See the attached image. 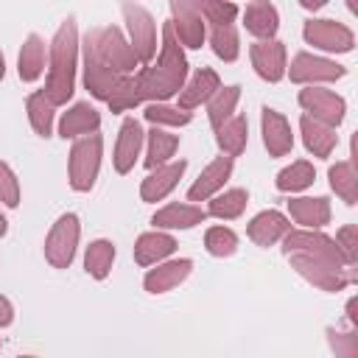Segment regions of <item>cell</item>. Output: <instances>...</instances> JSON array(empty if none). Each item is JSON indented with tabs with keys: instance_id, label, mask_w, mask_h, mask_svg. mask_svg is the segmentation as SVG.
<instances>
[{
	"instance_id": "cell-1",
	"label": "cell",
	"mask_w": 358,
	"mask_h": 358,
	"mask_svg": "<svg viewBox=\"0 0 358 358\" xmlns=\"http://www.w3.org/2000/svg\"><path fill=\"white\" fill-rule=\"evenodd\" d=\"M185 78H187V59L182 53V45L173 36L171 22H165L162 25V50H159L157 64L143 67L140 73L131 76L134 103H143V101L162 103L185 87Z\"/></svg>"
},
{
	"instance_id": "cell-2",
	"label": "cell",
	"mask_w": 358,
	"mask_h": 358,
	"mask_svg": "<svg viewBox=\"0 0 358 358\" xmlns=\"http://www.w3.org/2000/svg\"><path fill=\"white\" fill-rule=\"evenodd\" d=\"M76 62H78V28L76 17H67L53 42H50V70H48V87L42 90L53 106L67 103V98L76 90Z\"/></svg>"
},
{
	"instance_id": "cell-3",
	"label": "cell",
	"mask_w": 358,
	"mask_h": 358,
	"mask_svg": "<svg viewBox=\"0 0 358 358\" xmlns=\"http://www.w3.org/2000/svg\"><path fill=\"white\" fill-rule=\"evenodd\" d=\"M84 45H87L109 70H115L120 78L134 76V67L140 64L137 56H134V50H131V45H129V39L123 36V31H120L117 25H103V28L87 31Z\"/></svg>"
},
{
	"instance_id": "cell-4",
	"label": "cell",
	"mask_w": 358,
	"mask_h": 358,
	"mask_svg": "<svg viewBox=\"0 0 358 358\" xmlns=\"http://www.w3.org/2000/svg\"><path fill=\"white\" fill-rule=\"evenodd\" d=\"M101 151L103 140L101 134H84L81 140L73 143L70 148V187L84 193L95 185L98 168H101Z\"/></svg>"
},
{
	"instance_id": "cell-5",
	"label": "cell",
	"mask_w": 358,
	"mask_h": 358,
	"mask_svg": "<svg viewBox=\"0 0 358 358\" xmlns=\"http://www.w3.org/2000/svg\"><path fill=\"white\" fill-rule=\"evenodd\" d=\"M78 235H81V224L76 213H64L59 215V221L50 227L48 238H45V257L53 268H67L76 257V246H78Z\"/></svg>"
},
{
	"instance_id": "cell-6",
	"label": "cell",
	"mask_w": 358,
	"mask_h": 358,
	"mask_svg": "<svg viewBox=\"0 0 358 358\" xmlns=\"http://www.w3.org/2000/svg\"><path fill=\"white\" fill-rule=\"evenodd\" d=\"M126 28H129V45L137 56V62H151L157 53V25L154 17L148 14V8L137 6V3H123L120 6Z\"/></svg>"
},
{
	"instance_id": "cell-7",
	"label": "cell",
	"mask_w": 358,
	"mask_h": 358,
	"mask_svg": "<svg viewBox=\"0 0 358 358\" xmlns=\"http://www.w3.org/2000/svg\"><path fill=\"white\" fill-rule=\"evenodd\" d=\"M299 106L305 109L308 117L336 129L341 120H344V112H347V101L341 95H336L333 90H324V87H305L299 90Z\"/></svg>"
},
{
	"instance_id": "cell-8",
	"label": "cell",
	"mask_w": 358,
	"mask_h": 358,
	"mask_svg": "<svg viewBox=\"0 0 358 358\" xmlns=\"http://www.w3.org/2000/svg\"><path fill=\"white\" fill-rule=\"evenodd\" d=\"M302 34H305L308 45L330 50V53H347L355 45L352 31L344 22H338V20H308Z\"/></svg>"
},
{
	"instance_id": "cell-9",
	"label": "cell",
	"mask_w": 358,
	"mask_h": 358,
	"mask_svg": "<svg viewBox=\"0 0 358 358\" xmlns=\"http://www.w3.org/2000/svg\"><path fill=\"white\" fill-rule=\"evenodd\" d=\"M291 266L308 280L313 282L316 288L322 291H341L347 282H350V274L344 266H333L327 260H319V257H308V255H288Z\"/></svg>"
},
{
	"instance_id": "cell-10",
	"label": "cell",
	"mask_w": 358,
	"mask_h": 358,
	"mask_svg": "<svg viewBox=\"0 0 358 358\" xmlns=\"http://www.w3.org/2000/svg\"><path fill=\"white\" fill-rule=\"evenodd\" d=\"M171 28L176 42H182L185 48H201L204 34H207V22L199 11V3H187V0H173L171 3Z\"/></svg>"
},
{
	"instance_id": "cell-11",
	"label": "cell",
	"mask_w": 358,
	"mask_h": 358,
	"mask_svg": "<svg viewBox=\"0 0 358 358\" xmlns=\"http://www.w3.org/2000/svg\"><path fill=\"white\" fill-rule=\"evenodd\" d=\"M285 255H308V257H319V260H327L333 266H344V257L336 246L333 238L322 235V232H310V229H302V232H288L285 235Z\"/></svg>"
},
{
	"instance_id": "cell-12",
	"label": "cell",
	"mask_w": 358,
	"mask_h": 358,
	"mask_svg": "<svg viewBox=\"0 0 358 358\" xmlns=\"http://www.w3.org/2000/svg\"><path fill=\"white\" fill-rule=\"evenodd\" d=\"M347 70L330 59H322V56H313V53H296L291 67H288V76L291 81L296 84H319V81H336L341 78Z\"/></svg>"
},
{
	"instance_id": "cell-13",
	"label": "cell",
	"mask_w": 358,
	"mask_h": 358,
	"mask_svg": "<svg viewBox=\"0 0 358 358\" xmlns=\"http://www.w3.org/2000/svg\"><path fill=\"white\" fill-rule=\"evenodd\" d=\"M249 56H252V67L257 70L260 78L274 84L285 76V45L282 42H277V39L255 42L249 48Z\"/></svg>"
},
{
	"instance_id": "cell-14",
	"label": "cell",
	"mask_w": 358,
	"mask_h": 358,
	"mask_svg": "<svg viewBox=\"0 0 358 358\" xmlns=\"http://www.w3.org/2000/svg\"><path fill=\"white\" fill-rule=\"evenodd\" d=\"M143 148V126L137 117H126L120 123V134H117V145H115V171L117 173H129L140 157Z\"/></svg>"
},
{
	"instance_id": "cell-15",
	"label": "cell",
	"mask_w": 358,
	"mask_h": 358,
	"mask_svg": "<svg viewBox=\"0 0 358 358\" xmlns=\"http://www.w3.org/2000/svg\"><path fill=\"white\" fill-rule=\"evenodd\" d=\"M218 90H221L218 73L210 70V67H199V70L193 73V78L179 90V109H182V112H190V109L201 106L204 101H210Z\"/></svg>"
},
{
	"instance_id": "cell-16",
	"label": "cell",
	"mask_w": 358,
	"mask_h": 358,
	"mask_svg": "<svg viewBox=\"0 0 358 358\" xmlns=\"http://www.w3.org/2000/svg\"><path fill=\"white\" fill-rule=\"evenodd\" d=\"M260 123H263V145L268 148V154L271 157H285L294 148V134H291L288 120L277 109L266 106Z\"/></svg>"
},
{
	"instance_id": "cell-17",
	"label": "cell",
	"mask_w": 358,
	"mask_h": 358,
	"mask_svg": "<svg viewBox=\"0 0 358 358\" xmlns=\"http://www.w3.org/2000/svg\"><path fill=\"white\" fill-rule=\"evenodd\" d=\"M229 173H232V157H218V159H213V162L199 173V179L190 185L187 199H190V201H204V199L215 196V193L224 187V182L229 179Z\"/></svg>"
},
{
	"instance_id": "cell-18",
	"label": "cell",
	"mask_w": 358,
	"mask_h": 358,
	"mask_svg": "<svg viewBox=\"0 0 358 358\" xmlns=\"http://www.w3.org/2000/svg\"><path fill=\"white\" fill-rule=\"evenodd\" d=\"M185 168H187V162H185V159H179V162H168V165L154 168V171H151V173L143 179V187H140L143 201H159V199H165V196H168V193L176 187V182L182 179Z\"/></svg>"
},
{
	"instance_id": "cell-19",
	"label": "cell",
	"mask_w": 358,
	"mask_h": 358,
	"mask_svg": "<svg viewBox=\"0 0 358 358\" xmlns=\"http://www.w3.org/2000/svg\"><path fill=\"white\" fill-rule=\"evenodd\" d=\"M101 126V115L95 106H90L87 101H78L73 103L64 115H62V123H59V134L67 140V137H84V134H95V129Z\"/></svg>"
},
{
	"instance_id": "cell-20",
	"label": "cell",
	"mask_w": 358,
	"mask_h": 358,
	"mask_svg": "<svg viewBox=\"0 0 358 358\" xmlns=\"http://www.w3.org/2000/svg\"><path fill=\"white\" fill-rule=\"evenodd\" d=\"M291 232V224L282 213L277 210H263L257 213L252 221H249V238L257 243V246H271L277 243L280 238H285Z\"/></svg>"
},
{
	"instance_id": "cell-21",
	"label": "cell",
	"mask_w": 358,
	"mask_h": 358,
	"mask_svg": "<svg viewBox=\"0 0 358 358\" xmlns=\"http://www.w3.org/2000/svg\"><path fill=\"white\" fill-rule=\"evenodd\" d=\"M190 268H193V260H190V257H179V260L162 263V266H157V268H151V271L145 274L143 285H145L148 294H165V291L176 288V285L190 274Z\"/></svg>"
},
{
	"instance_id": "cell-22",
	"label": "cell",
	"mask_w": 358,
	"mask_h": 358,
	"mask_svg": "<svg viewBox=\"0 0 358 358\" xmlns=\"http://www.w3.org/2000/svg\"><path fill=\"white\" fill-rule=\"evenodd\" d=\"M288 213L296 224H302L305 229H319L330 221V201L324 196H316V199H291L288 201Z\"/></svg>"
},
{
	"instance_id": "cell-23",
	"label": "cell",
	"mask_w": 358,
	"mask_h": 358,
	"mask_svg": "<svg viewBox=\"0 0 358 358\" xmlns=\"http://www.w3.org/2000/svg\"><path fill=\"white\" fill-rule=\"evenodd\" d=\"M243 25H246L249 34L260 36V42L263 39H271L277 34V28H280L277 8L271 3H266V0H255V3H249L243 8Z\"/></svg>"
},
{
	"instance_id": "cell-24",
	"label": "cell",
	"mask_w": 358,
	"mask_h": 358,
	"mask_svg": "<svg viewBox=\"0 0 358 358\" xmlns=\"http://www.w3.org/2000/svg\"><path fill=\"white\" fill-rule=\"evenodd\" d=\"M204 218H207V210H201L196 204H168L154 213L151 224L162 227V229H190V227L201 224Z\"/></svg>"
},
{
	"instance_id": "cell-25",
	"label": "cell",
	"mask_w": 358,
	"mask_h": 358,
	"mask_svg": "<svg viewBox=\"0 0 358 358\" xmlns=\"http://www.w3.org/2000/svg\"><path fill=\"white\" fill-rule=\"evenodd\" d=\"M299 129H302L305 148H308L313 157H322V159H324V157L333 154V148H336V143H338L336 129H330V126H324V123H319V120H313V117H308V115H302Z\"/></svg>"
},
{
	"instance_id": "cell-26",
	"label": "cell",
	"mask_w": 358,
	"mask_h": 358,
	"mask_svg": "<svg viewBox=\"0 0 358 358\" xmlns=\"http://www.w3.org/2000/svg\"><path fill=\"white\" fill-rule=\"evenodd\" d=\"M173 249H176V241L168 232H145L134 243V260L140 266H154L168 255H173Z\"/></svg>"
},
{
	"instance_id": "cell-27",
	"label": "cell",
	"mask_w": 358,
	"mask_h": 358,
	"mask_svg": "<svg viewBox=\"0 0 358 358\" xmlns=\"http://www.w3.org/2000/svg\"><path fill=\"white\" fill-rule=\"evenodd\" d=\"M45 70V42L39 34H28L22 48H20V59H17V73L22 81H36Z\"/></svg>"
},
{
	"instance_id": "cell-28",
	"label": "cell",
	"mask_w": 358,
	"mask_h": 358,
	"mask_svg": "<svg viewBox=\"0 0 358 358\" xmlns=\"http://www.w3.org/2000/svg\"><path fill=\"white\" fill-rule=\"evenodd\" d=\"M215 140H218V148L227 154V157H238L243 148H246V140H249V120L246 115H232L224 126L215 129Z\"/></svg>"
},
{
	"instance_id": "cell-29",
	"label": "cell",
	"mask_w": 358,
	"mask_h": 358,
	"mask_svg": "<svg viewBox=\"0 0 358 358\" xmlns=\"http://www.w3.org/2000/svg\"><path fill=\"white\" fill-rule=\"evenodd\" d=\"M210 25V42H213V50L218 59L224 62H235L238 59V34H235V22L232 20H213L207 22Z\"/></svg>"
},
{
	"instance_id": "cell-30",
	"label": "cell",
	"mask_w": 358,
	"mask_h": 358,
	"mask_svg": "<svg viewBox=\"0 0 358 358\" xmlns=\"http://www.w3.org/2000/svg\"><path fill=\"white\" fill-rule=\"evenodd\" d=\"M176 145H179V134H171V131L154 126V129L148 131V154H145V165H148L151 171L159 168V165H168V159L173 157Z\"/></svg>"
},
{
	"instance_id": "cell-31",
	"label": "cell",
	"mask_w": 358,
	"mask_h": 358,
	"mask_svg": "<svg viewBox=\"0 0 358 358\" xmlns=\"http://www.w3.org/2000/svg\"><path fill=\"white\" fill-rule=\"evenodd\" d=\"M112 260H115V243L106 241V238H98L87 246V255H84V268L90 277L95 280H103L109 271H112Z\"/></svg>"
},
{
	"instance_id": "cell-32",
	"label": "cell",
	"mask_w": 358,
	"mask_h": 358,
	"mask_svg": "<svg viewBox=\"0 0 358 358\" xmlns=\"http://www.w3.org/2000/svg\"><path fill=\"white\" fill-rule=\"evenodd\" d=\"M330 187L336 190V196H341L347 204H355L358 201V176H355V168H352V159H341L336 162L330 171Z\"/></svg>"
},
{
	"instance_id": "cell-33",
	"label": "cell",
	"mask_w": 358,
	"mask_h": 358,
	"mask_svg": "<svg viewBox=\"0 0 358 358\" xmlns=\"http://www.w3.org/2000/svg\"><path fill=\"white\" fill-rule=\"evenodd\" d=\"M25 109H28V120L34 126V131L39 137H50V129H53V103L48 101V95L39 90V92H31L28 101H25Z\"/></svg>"
},
{
	"instance_id": "cell-34",
	"label": "cell",
	"mask_w": 358,
	"mask_h": 358,
	"mask_svg": "<svg viewBox=\"0 0 358 358\" xmlns=\"http://www.w3.org/2000/svg\"><path fill=\"white\" fill-rule=\"evenodd\" d=\"M313 179H316L313 165H310L308 159H296V162H291L288 168H282V171L277 173V187H280L282 193H296V190L310 187Z\"/></svg>"
},
{
	"instance_id": "cell-35",
	"label": "cell",
	"mask_w": 358,
	"mask_h": 358,
	"mask_svg": "<svg viewBox=\"0 0 358 358\" xmlns=\"http://www.w3.org/2000/svg\"><path fill=\"white\" fill-rule=\"evenodd\" d=\"M238 98H241V87H238V84L224 87V90H218V92L210 98V103H207V117H210L213 129L224 126V123L232 117V112H235V106H238Z\"/></svg>"
},
{
	"instance_id": "cell-36",
	"label": "cell",
	"mask_w": 358,
	"mask_h": 358,
	"mask_svg": "<svg viewBox=\"0 0 358 358\" xmlns=\"http://www.w3.org/2000/svg\"><path fill=\"white\" fill-rule=\"evenodd\" d=\"M246 201H249V193L243 187H232L221 196H213V201L207 207V215H215V218H224V221L238 218L246 210Z\"/></svg>"
},
{
	"instance_id": "cell-37",
	"label": "cell",
	"mask_w": 358,
	"mask_h": 358,
	"mask_svg": "<svg viewBox=\"0 0 358 358\" xmlns=\"http://www.w3.org/2000/svg\"><path fill=\"white\" fill-rule=\"evenodd\" d=\"M204 246H207V252L215 255V257H229V255H235V249H238V235H235L229 227H210V229L204 232Z\"/></svg>"
},
{
	"instance_id": "cell-38",
	"label": "cell",
	"mask_w": 358,
	"mask_h": 358,
	"mask_svg": "<svg viewBox=\"0 0 358 358\" xmlns=\"http://www.w3.org/2000/svg\"><path fill=\"white\" fill-rule=\"evenodd\" d=\"M143 115L154 126H187L190 123V112H182L179 106H168V103H148Z\"/></svg>"
},
{
	"instance_id": "cell-39",
	"label": "cell",
	"mask_w": 358,
	"mask_h": 358,
	"mask_svg": "<svg viewBox=\"0 0 358 358\" xmlns=\"http://www.w3.org/2000/svg\"><path fill=\"white\" fill-rule=\"evenodd\" d=\"M336 246H338L344 263L347 266H355V257H358V252H355V246H358V227L355 224H344L336 232Z\"/></svg>"
},
{
	"instance_id": "cell-40",
	"label": "cell",
	"mask_w": 358,
	"mask_h": 358,
	"mask_svg": "<svg viewBox=\"0 0 358 358\" xmlns=\"http://www.w3.org/2000/svg\"><path fill=\"white\" fill-rule=\"evenodd\" d=\"M327 338H330V347H333L336 358H358V336H355V330L336 333L333 327H327Z\"/></svg>"
},
{
	"instance_id": "cell-41",
	"label": "cell",
	"mask_w": 358,
	"mask_h": 358,
	"mask_svg": "<svg viewBox=\"0 0 358 358\" xmlns=\"http://www.w3.org/2000/svg\"><path fill=\"white\" fill-rule=\"evenodd\" d=\"M0 201L6 207H17L20 204V182H17L14 171L6 162H0Z\"/></svg>"
},
{
	"instance_id": "cell-42",
	"label": "cell",
	"mask_w": 358,
	"mask_h": 358,
	"mask_svg": "<svg viewBox=\"0 0 358 358\" xmlns=\"http://www.w3.org/2000/svg\"><path fill=\"white\" fill-rule=\"evenodd\" d=\"M14 322V308H11V302L0 294V327H8Z\"/></svg>"
},
{
	"instance_id": "cell-43",
	"label": "cell",
	"mask_w": 358,
	"mask_h": 358,
	"mask_svg": "<svg viewBox=\"0 0 358 358\" xmlns=\"http://www.w3.org/2000/svg\"><path fill=\"white\" fill-rule=\"evenodd\" d=\"M302 6H305V8H322L324 3H322V0H313V3H310V0H302Z\"/></svg>"
},
{
	"instance_id": "cell-44",
	"label": "cell",
	"mask_w": 358,
	"mask_h": 358,
	"mask_svg": "<svg viewBox=\"0 0 358 358\" xmlns=\"http://www.w3.org/2000/svg\"><path fill=\"white\" fill-rule=\"evenodd\" d=\"M6 229H8V221H6V218H3V215H0V238H3V235H6Z\"/></svg>"
},
{
	"instance_id": "cell-45",
	"label": "cell",
	"mask_w": 358,
	"mask_h": 358,
	"mask_svg": "<svg viewBox=\"0 0 358 358\" xmlns=\"http://www.w3.org/2000/svg\"><path fill=\"white\" fill-rule=\"evenodd\" d=\"M6 76V59H3V53H0V78Z\"/></svg>"
},
{
	"instance_id": "cell-46",
	"label": "cell",
	"mask_w": 358,
	"mask_h": 358,
	"mask_svg": "<svg viewBox=\"0 0 358 358\" xmlns=\"http://www.w3.org/2000/svg\"><path fill=\"white\" fill-rule=\"evenodd\" d=\"M20 358H36V355H20Z\"/></svg>"
}]
</instances>
